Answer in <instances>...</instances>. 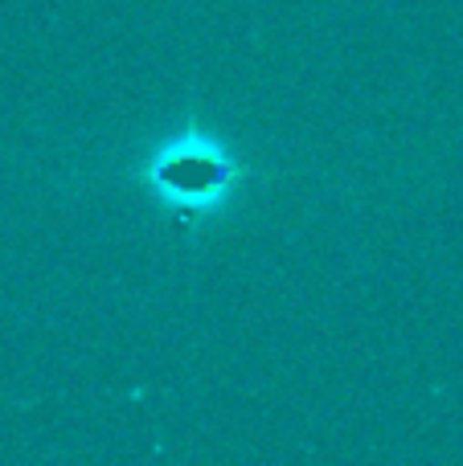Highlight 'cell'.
<instances>
[{
	"instance_id": "obj_1",
	"label": "cell",
	"mask_w": 463,
	"mask_h": 466,
	"mask_svg": "<svg viewBox=\"0 0 463 466\" xmlns=\"http://www.w3.org/2000/svg\"><path fill=\"white\" fill-rule=\"evenodd\" d=\"M226 172L230 168L213 152H201V147H172L152 177L164 185V197L205 201L210 193H218V188L226 185Z\"/></svg>"
}]
</instances>
